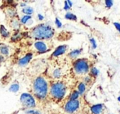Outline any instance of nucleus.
Returning a JSON list of instances; mask_svg holds the SVG:
<instances>
[{
    "instance_id": "1",
    "label": "nucleus",
    "mask_w": 120,
    "mask_h": 114,
    "mask_svg": "<svg viewBox=\"0 0 120 114\" xmlns=\"http://www.w3.org/2000/svg\"><path fill=\"white\" fill-rule=\"evenodd\" d=\"M55 31L51 26L48 25L41 24L35 26L30 32L31 38L37 40H48L51 39L54 36Z\"/></svg>"
},
{
    "instance_id": "2",
    "label": "nucleus",
    "mask_w": 120,
    "mask_h": 114,
    "mask_svg": "<svg viewBox=\"0 0 120 114\" xmlns=\"http://www.w3.org/2000/svg\"><path fill=\"white\" fill-rule=\"evenodd\" d=\"M33 90L34 95L39 100L46 99L48 94V84L43 77H38L34 79L33 83Z\"/></svg>"
},
{
    "instance_id": "3",
    "label": "nucleus",
    "mask_w": 120,
    "mask_h": 114,
    "mask_svg": "<svg viewBox=\"0 0 120 114\" xmlns=\"http://www.w3.org/2000/svg\"><path fill=\"white\" fill-rule=\"evenodd\" d=\"M66 86L61 82L53 83L50 87V95L56 100H61L66 94Z\"/></svg>"
},
{
    "instance_id": "4",
    "label": "nucleus",
    "mask_w": 120,
    "mask_h": 114,
    "mask_svg": "<svg viewBox=\"0 0 120 114\" xmlns=\"http://www.w3.org/2000/svg\"><path fill=\"white\" fill-rule=\"evenodd\" d=\"M73 66H74V72L79 75L87 74L90 70L89 62L86 59H77L74 62Z\"/></svg>"
},
{
    "instance_id": "5",
    "label": "nucleus",
    "mask_w": 120,
    "mask_h": 114,
    "mask_svg": "<svg viewBox=\"0 0 120 114\" xmlns=\"http://www.w3.org/2000/svg\"><path fill=\"white\" fill-rule=\"evenodd\" d=\"M21 103L24 108H32L36 106L35 100L33 95H31L29 93H23L21 95Z\"/></svg>"
},
{
    "instance_id": "6",
    "label": "nucleus",
    "mask_w": 120,
    "mask_h": 114,
    "mask_svg": "<svg viewBox=\"0 0 120 114\" xmlns=\"http://www.w3.org/2000/svg\"><path fill=\"white\" fill-rule=\"evenodd\" d=\"M79 106H80V102L79 100H68L65 105V111L67 113H74L79 109Z\"/></svg>"
},
{
    "instance_id": "7",
    "label": "nucleus",
    "mask_w": 120,
    "mask_h": 114,
    "mask_svg": "<svg viewBox=\"0 0 120 114\" xmlns=\"http://www.w3.org/2000/svg\"><path fill=\"white\" fill-rule=\"evenodd\" d=\"M104 109L105 105L103 103H98L91 107V112L92 114H101L104 112Z\"/></svg>"
},
{
    "instance_id": "8",
    "label": "nucleus",
    "mask_w": 120,
    "mask_h": 114,
    "mask_svg": "<svg viewBox=\"0 0 120 114\" xmlns=\"http://www.w3.org/2000/svg\"><path fill=\"white\" fill-rule=\"evenodd\" d=\"M34 47L37 51L41 53L46 52V51H48V46H47V44L42 41L36 42V43H34Z\"/></svg>"
},
{
    "instance_id": "9",
    "label": "nucleus",
    "mask_w": 120,
    "mask_h": 114,
    "mask_svg": "<svg viewBox=\"0 0 120 114\" xmlns=\"http://www.w3.org/2000/svg\"><path fill=\"white\" fill-rule=\"evenodd\" d=\"M68 49V46L67 45H61V46H58L56 49L54 51V52L52 53V56L56 57V56H60L61 55L65 54V51Z\"/></svg>"
},
{
    "instance_id": "10",
    "label": "nucleus",
    "mask_w": 120,
    "mask_h": 114,
    "mask_svg": "<svg viewBox=\"0 0 120 114\" xmlns=\"http://www.w3.org/2000/svg\"><path fill=\"white\" fill-rule=\"evenodd\" d=\"M32 57H33V55H32L31 53H29V54L25 55L24 57H22V58L19 60L18 64H19L20 66H25V65H26L31 60Z\"/></svg>"
},
{
    "instance_id": "11",
    "label": "nucleus",
    "mask_w": 120,
    "mask_h": 114,
    "mask_svg": "<svg viewBox=\"0 0 120 114\" xmlns=\"http://www.w3.org/2000/svg\"><path fill=\"white\" fill-rule=\"evenodd\" d=\"M6 13H7V15H8V17L11 18V19H14V18H16V16H17V14H16V9H14L13 7L7 8Z\"/></svg>"
},
{
    "instance_id": "12",
    "label": "nucleus",
    "mask_w": 120,
    "mask_h": 114,
    "mask_svg": "<svg viewBox=\"0 0 120 114\" xmlns=\"http://www.w3.org/2000/svg\"><path fill=\"white\" fill-rule=\"evenodd\" d=\"M10 25H11V27L14 30H17V29H19L20 27H21V22H20V21L18 19L14 18V19L11 20Z\"/></svg>"
},
{
    "instance_id": "13",
    "label": "nucleus",
    "mask_w": 120,
    "mask_h": 114,
    "mask_svg": "<svg viewBox=\"0 0 120 114\" xmlns=\"http://www.w3.org/2000/svg\"><path fill=\"white\" fill-rule=\"evenodd\" d=\"M10 53L9 47L4 44H0V54L3 56H8Z\"/></svg>"
},
{
    "instance_id": "14",
    "label": "nucleus",
    "mask_w": 120,
    "mask_h": 114,
    "mask_svg": "<svg viewBox=\"0 0 120 114\" xmlns=\"http://www.w3.org/2000/svg\"><path fill=\"white\" fill-rule=\"evenodd\" d=\"M0 35L3 37V38H7L10 36V33L8 31L4 25H0Z\"/></svg>"
},
{
    "instance_id": "15",
    "label": "nucleus",
    "mask_w": 120,
    "mask_h": 114,
    "mask_svg": "<svg viewBox=\"0 0 120 114\" xmlns=\"http://www.w3.org/2000/svg\"><path fill=\"white\" fill-rule=\"evenodd\" d=\"M82 52V49H76L74 50V51H70V53L68 54V56L70 57V59H76L79 55L81 54Z\"/></svg>"
},
{
    "instance_id": "16",
    "label": "nucleus",
    "mask_w": 120,
    "mask_h": 114,
    "mask_svg": "<svg viewBox=\"0 0 120 114\" xmlns=\"http://www.w3.org/2000/svg\"><path fill=\"white\" fill-rule=\"evenodd\" d=\"M86 88H87V86H86V84L83 82H79V85H78V90H77L78 92L79 93V95H83L86 91Z\"/></svg>"
},
{
    "instance_id": "17",
    "label": "nucleus",
    "mask_w": 120,
    "mask_h": 114,
    "mask_svg": "<svg viewBox=\"0 0 120 114\" xmlns=\"http://www.w3.org/2000/svg\"><path fill=\"white\" fill-rule=\"evenodd\" d=\"M22 12L24 13V14H25V16H30L31 14H33L34 9L31 7L26 6L22 9Z\"/></svg>"
},
{
    "instance_id": "18",
    "label": "nucleus",
    "mask_w": 120,
    "mask_h": 114,
    "mask_svg": "<svg viewBox=\"0 0 120 114\" xmlns=\"http://www.w3.org/2000/svg\"><path fill=\"white\" fill-rule=\"evenodd\" d=\"M79 93L78 92V90H73L72 93L70 95V99L69 100H79Z\"/></svg>"
},
{
    "instance_id": "19",
    "label": "nucleus",
    "mask_w": 120,
    "mask_h": 114,
    "mask_svg": "<svg viewBox=\"0 0 120 114\" xmlns=\"http://www.w3.org/2000/svg\"><path fill=\"white\" fill-rule=\"evenodd\" d=\"M90 75H91V77H93V78H96V77L99 75V73H100V72H99V70H98V68H96V67H93V68H92L90 70Z\"/></svg>"
},
{
    "instance_id": "20",
    "label": "nucleus",
    "mask_w": 120,
    "mask_h": 114,
    "mask_svg": "<svg viewBox=\"0 0 120 114\" xmlns=\"http://www.w3.org/2000/svg\"><path fill=\"white\" fill-rule=\"evenodd\" d=\"M65 18L70 21H77V16L74 14H73L72 12H67L65 16Z\"/></svg>"
},
{
    "instance_id": "21",
    "label": "nucleus",
    "mask_w": 120,
    "mask_h": 114,
    "mask_svg": "<svg viewBox=\"0 0 120 114\" xmlns=\"http://www.w3.org/2000/svg\"><path fill=\"white\" fill-rule=\"evenodd\" d=\"M19 88H20V86H19V85H18L17 83H16V84H12L11 86H10L9 91L10 92H13V93H16V92L19 90Z\"/></svg>"
},
{
    "instance_id": "22",
    "label": "nucleus",
    "mask_w": 120,
    "mask_h": 114,
    "mask_svg": "<svg viewBox=\"0 0 120 114\" xmlns=\"http://www.w3.org/2000/svg\"><path fill=\"white\" fill-rule=\"evenodd\" d=\"M52 75H53V77L55 78H60V76H61V71H60V69H59V68H57V69H55L53 71V73H52Z\"/></svg>"
},
{
    "instance_id": "23",
    "label": "nucleus",
    "mask_w": 120,
    "mask_h": 114,
    "mask_svg": "<svg viewBox=\"0 0 120 114\" xmlns=\"http://www.w3.org/2000/svg\"><path fill=\"white\" fill-rule=\"evenodd\" d=\"M21 38V34L20 33H18V32H16V33L11 37V41L16 42V41H17V40H20Z\"/></svg>"
},
{
    "instance_id": "24",
    "label": "nucleus",
    "mask_w": 120,
    "mask_h": 114,
    "mask_svg": "<svg viewBox=\"0 0 120 114\" xmlns=\"http://www.w3.org/2000/svg\"><path fill=\"white\" fill-rule=\"evenodd\" d=\"M30 20H31V16H24L21 19L20 22H21L22 24H27V22H28L29 21H30Z\"/></svg>"
},
{
    "instance_id": "25",
    "label": "nucleus",
    "mask_w": 120,
    "mask_h": 114,
    "mask_svg": "<svg viewBox=\"0 0 120 114\" xmlns=\"http://www.w3.org/2000/svg\"><path fill=\"white\" fill-rule=\"evenodd\" d=\"M105 7L107 8H110L114 5V1H112V0H107V1H105Z\"/></svg>"
},
{
    "instance_id": "26",
    "label": "nucleus",
    "mask_w": 120,
    "mask_h": 114,
    "mask_svg": "<svg viewBox=\"0 0 120 114\" xmlns=\"http://www.w3.org/2000/svg\"><path fill=\"white\" fill-rule=\"evenodd\" d=\"M90 43H91V44H92V48H93V49H96V48L97 47V43H96V40L94 39L93 38H90Z\"/></svg>"
},
{
    "instance_id": "27",
    "label": "nucleus",
    "mask_w": 120,
    "mask_h": 114,
    "mask_svg": "<svg viewBox=\"0 0 120 114\" xmlns=\"http://www.w3.org/2000/svg\"><path fill=\"white\" fill-rule=\"evenodd\" d=\"M92 82V78L91 76H86L85 78H83V82L85 84H89V83Z\"/></svg>"
},
{
    "instance_id": "28",
    "label": "nucleus",
    "mask_w": 120,
    "mask_h": 114,
    "mask_svg": "<svg viewBox=\"0 0 120 114\" xmlns=\"http://www.w3.org/2000/svg\"><path fill=\"white\" fill-rule=\"evenodd\" d=\"M55 23H56V26H57V27H58V28H61V27H62V24H61V22H60V20H59L58 18H56Z\"/></svg>"
},
{
    "instance_id": "29",
    "label": "nucleus",
    "mask_w": 120,
    "mask_h": 114,
    "mask_svg": "<svg viewBox=\"0 0 120 114\" xmlns=\"http://www.w3.org/2000/svg\"><path fill=\"white\" fill-rule=\"evenodd\" d=\"M114 27L116 28V29L119 31V33H120V24L119 23H118V22H114Z\"/></svg>"
},
{
    "instance_id": "30",
    "label": "nucleus",
    "mask_w": 120,
    "mask_h": 114,
    "mask_svg": "<svg viewBox=\"0 0 120 114\" xmlns=\"http://www.w3.org/2000/svg\"><path fill=\"white\" fill-rule=\"evenodd\" d=\"M26 113H28V114H40L38 112L35 111V110H30V111L26 112Z\"/></svg>"
},
{
    "instance_id": "31",
    "label": "nucleus",
    "mask_w": 120,
    "mask_h": 114,
    "mask_svg": "<svg viewBox=\"0 0 120 114\" xmlns=\"http://www.w3.org/2000/svg\"><path fill=\"white\" fill-rule=\"evenodd\" d=\"M64 10H65V11H70V7L67 5V3L65 1V7H64Z\"/></svg>"
},
{
    "instance_id": "32",
    "label": "nucleus",
    "mask_w": 120,
    "mask_h": 114,
    "mask_svg": "<svg viewBox=\"0 0 120 114\" xmlns=\"http://www.w3.org/2000/svg\"><path fill=\"white\" fill-rule=\"evenodd\" d=\"M65 2H66L67 5H68V6L70 7V8H71V7H72V4H73L72 2H71V1H65Z\"/></svg>"
},
{
    "instance_id": "33",
    "label": "nucleus",
    "mask_w": 120,
    "mask_h": 114,
    "mask_svg": "<svg viewBox=\"0 0 120 114\" xmlns=\"http://www.w3.org/2000/svg\"><path fill=\"white\" fill-rule=\"evenodd\" d=\"M38 19H39L40 21H42V20H43V16H42V15H40V14H38Z\"/></svg>"
},
{
    "instance_id": "34",
    "label": "nucleus",
    "mask_w": 120,
    "mask_h": 114,
    "mask_svg": "<svg viewBox=\"0 0 120 114\" xmlns=\"http://www.w3.org/2000/svg\"><path fill=\"white\" fill-rule=\"evenodd\" d=\"M3 60H4V58H3V56L0 55V63H1V62H3Z\"/></svg>"
},
{
    "instance_id": "35",
    "label": "nucleus",
    "mask_w": 120,
    "mask_h": 114,
    "mask_svg": "<svg viewBox=\"0 0 120 114\" xmlns=\"http://www.w3.org/2000/svg\"><path fill=\"white\" fill-rule=\"evenodd\" d=\"M118 100H119V102H120V96L118 97Z\"/></svg>"
}]
</instances>
